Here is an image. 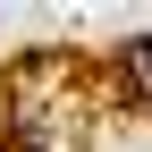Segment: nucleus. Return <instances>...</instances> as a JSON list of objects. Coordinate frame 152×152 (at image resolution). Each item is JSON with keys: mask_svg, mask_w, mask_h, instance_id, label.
Masks as SVG:
<instances>
[{"mask_svg": "<svg viewBox=\"0 0 152 152\" xmlns=\"http://www.w3.org/2000/svg\"><path fill=\"white\" fill-rule=\"evenodd\" d=\"M135 85L152 93V42H135Z\"/></svg>", "mask_w": 152, "mask_h": 152, "instance_id": "f257e3e1", "label": "nucleus"}]
</instances>
